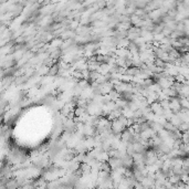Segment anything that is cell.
I'll return each mask as SVG.
<instances>
[{"mask_svg":"<svg viewBox=\"0 0 189 189\" xmlns=\"http://www.w3.org/2000/svg\"><path fill=\"white\" fill-rule=\"evenodd\" d=\"M169 107H170V110H172L174 113H178V112H180L182 108L180 101H179L176 96L169 99Z\"/></svg>","mask_w":189,"mask_h":189,"instance_id":"1","label":"cell"}]
</instances>
